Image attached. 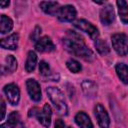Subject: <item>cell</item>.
Masks as SVG:
<instances>
[{
    "label": "cell",
    "instance_id": "obj_1",
    "mask_svg": "<svg viewBox=\"0 0 128 128\" xmlns=\"http://www.w3.org/2000/svg\"><path fill=\"white\" fill-rule=\"evenodd\" d=\"M63 46L70 54L85 61H92L94 59L92 50L87 47L83 38L74 31H67V34L63 39Z\"/></svg>",
    "mask_w": 128,
    "mask_h": 128
},
{
    "label": "cell",
    "instance_id": "obj_23",
    "mask_svg": "<svg viewBox=\"0 0 128 128\" xmlns=\"http://www.w3.org/2000/svg\"><path fill=\"white\" fill-rule=\"evenodd\" d=\"M95 47H96V50L98 51V53L101 54V55H106V54H108L110 52L109 45H108V43L105 40L96 39V41H95Z\"/></svg>",
    "mask_w": 128,
    "mask_h": 128
},
{
    "label": "cell",
    "instance_id": "obj_27",
    "mask_svg": "<svg viewBox=\"0 0 128 128\" xmlns=\"http://www.w3.org/2000/svg\"><path fill=\"white\" fill-rule=\"evenodd\" d=\"M5 110H6V108H5V102H4V100L2 99V100H1V117H0L1 120H2V119L4 118V116H5Z\"/></svg>",
    "mask_w": 128,
    "mask_h": 128
},
{
    "label": "cell",
    "instance_id": "obj_8",
    "mask_svg": "<svg viewBox=\"0 0 128 128\" xmlns=\"http://www.w3.org/2000/svg\"><path fill=\"white\" fill-rule=\"evenodd\" d=\"M4 93L11 105H17L20 99V90L18 86L14 83L7 84L4 87Z\"/></svg>",
    "mask_w": 128,
    "mask_h": 128
},
{
    "label": "cell",
    "instance_id": "obj_12",
    "mask_svg": "<svg viewBox=\"0 0 128 128\" xmlns=\"http://www.w3.org/2000/svg\"><path fill=\"white\" fill-rule=\"evenodd\" d=\"M18 42H19V35H18V33H13V34L9 35L8 37L1 39L0 45L4 49L15 50L18 47Z\"/></svg>",
    "mask_w": 128,
    "mask_h": 128
},
{
    "label": "cell",
    "instance_id": "obj_24",
    "mask_svg": "<svg viewBox=\"0 0 128 128\" xmlns=\"http://www.w3.org/2000/svg\"><path fill=\"white\" fill-rule=\"evenodd\" d=\"M66 66H67V68H68L72 73H78V72H80L81 69H82L81 64H80L78 61L74 60V59H69V60H67Z\"/></svg>",
    "mask_w": 128,
    "mask_h": 128
},
{
    "label": "cell",
    "instance_id": "obj_9",
    "mask_svg": "<svg viewBox=\"0 0 128 128\" xmlns=\"http://www.w3.org/2000/svg\"><path fill=\"white\" fill-rule=\"evenodd\" d=\"M26 87H27V91H28V94H29L30 98L35 102L40 101V99H41V88H40L39 83L35 79H28L26 81Z\"/></svg>",
    "mask_w": 128,
    "mask_h": 128
},
{
    "label": "cell",
    "instance_id": "obj_18",
    "mask_svg": "<svg viewBox=\"0 0 128 128\" xmlns=\"http://www.w3.org/2000/svg\"><path fill=\"white\" fill-rule=\"evenodd\" d=\"M82 90L87 97H94L97 94V86L90 80H85L82 83Z\"/></svg>",
    "mask_w": 128,
    "mask_h": 128
},
{
    "label": "cell",
    "instance_id": "obj_4",
    "mask_svg": "<svg viewBox=\"0 0 128 128\" xmlns=\"http://www.w3.org/2000/svg\"><path fill=\"white\" fill-rule=\"evenodd\" d=\"M112 46L115 52L120 56L128 54V37L124 33H117L112 35Z\"/></svg>",
    "mask_w": 128,
    "mask_h": 128
},
{
    "label": "cell",
    "instance_id": "obj_5",
    "mask_svg": "<svg viewBox=\"0 0 128 128\" xmlns=\"http://www.w3.org/2000/svg\"><path fill=\"white\" fill-rule=\"evenodd\" d=\"M74 26L76 28H78L79 30L87 33L92 39L96 40L98 39V36H99V31L97 29L96 26H94L92 23L88 22L87 20L85 19H78L74 22Z\"/></svg>",
    "mask_w": 128,
    "mask_h": 128
},
{
    "label": "cell",
    "instance_id": "obj_20",
    "mask_svg": "<svg viewBox=\"0 0 128 128\" xmlns=\"http://www.w3.org/2000/svg\"><path fill=\"white\" fill-rule=\"evenodd\" d=\"M37 64V55L34 51H29L28 55H27V59H26V63H25V69L28 73L32 72Z\"/></svg>",
    "mask_w": 128,
    "mask_h": 128
},
{
    "label": "cell",
    "instance_id": "obj_16",
    "mask_svg": "<svg viewBox=\"0 0 128 128\" xmlns=\"http://www.w3.org/2000/svg\"><path fill=\"white\" fill-rule=\"evenodd\" d=\"M116 4L118 6V12L121 21L124 24H128V4L124 0H118Z\"/></svg>",
    "mask_w": 128,
    "mask_h": 128
},
{
    "label": "cell",
    "instance_id": "obj_22",
    "mask_svg": "<svg viewBox=\"0 0 128 128\" xmlns=\"http://www.w3.org/2000/svg\"><path fill=\"white\" fill-rule=\"evenodd\" d=\"M39 72L42 76L46 77V78H50V79H53L54 81H56V75L52 72L50 66L48 63H46L45 61H41L40 64H39Z\"/></svg>",
    "mask_w": 128,
    "mask_h": 128
},
{
    "label": "cell",
    "instance_id": "obj_11",
    "mask_svg": "<svg viewBox=\"0 0 128 128\" xmlns=\"http://www.w3.org/2000/svg\"><path fill=\"white\" fill-rule=\"evenodd\" d=\"M115 19V12L113 9V6L110 4L105 5L100 10V21L103 25H110Z\"/></svg>",
    "mask_w": 128,
    "mask_h": 128
},
{
    "label": "cell",
    "instance_id": "obj_14",
    "mask_svg": "<svg viewBox=\"0 0 128 128\" xmlns=\"http://www.w3.org/2000/svg\"><path fill=\"white\" fill-rule=\"evenodd\" d=\"M75 122L80 128H94L89 116L83 111H80L75 115Z\"/></svg>",
    "mask_w": 128,
    "mask_h": 128
},
{
    "label": "cell",
    "instance_id": "obj_6",
    "mask_svg": "<svg viewBox=\"0 0 128 128\" xmlns=\"http://www.w3.org/2000/svg\"><path fill=\"white\" fill-rule=\"evenodd\" d=\"M94 114H95L97 122L101 128H109L110 118H109V115H108L106 109L104 108V106L102 104H100V103L96 104V106L94 108Z\"/></svg>",
    "mask_w": 128,
    "mask_h": 128
},
{
    "label": "cell",
    "instance_id": "obj_21",
    "mask_svg": "<svg viewBox=\"0 0 128 128\" xmlns=\"http://www.w3.org/2000/svg\"><path fill=\"white\" fill-rule=\"evenodd\" d=\"M19 120H20V116H19L18 112L13 111V112H11L9 114L7 122L3 123L0 126V128H15V126L18 124Z\"/></svg>",
    "mask_w": 128,
    "mask_h": 128
},
{
    "label": "cell",
    "instance_id": "obj_7",
    "mask_svg": "<svg viewBox=\"0 0 128 128\" xmlns=\"http://www.w3.org/2000/svg\"><path fill=\"white\" fill-rule=\"evenodd\" d=\"M76 9L72 5H64L60 7L57 18L62 22H72L76 18Z\"/></svg>",
    "mask_w": 128,
    "mask_h": 128
},
{
    "label": "cell",
    "instance_id": "obj_10",
    "mask_svg": "<svg viewBox=\"0 0 128 128\" xmlns=\"http://www.w3.org/2000/svg\"><path fill=\"white\" fill-rule=\"evenodd\" d=\"M35 48L38 52L41 53H47V52H52L55 50V45L53 41L51 40L50 37L48 36H43L37 40L35 43Z\"/></svg>",
    "mask_w": 128,
    "mask_h": 128
},
{
    "label": "cell",
    "instance_id": "obj_17",
    "mask_svg": "<svg viewBox=\"0 0 128 128\" xmlns=\"http://www.w3.org/2000/svg\"><path fill=\"white\" fill-rule=\"evenodd\" d=\"M115 70L119 79L124 84H128V65L124 63H118L115 67Z\"/></svg>",
    "mask_w": 128,
    "mask_h": 128
},
{
    "label": "cell",
    "instance_id": "obj_2",
    "mask_svg": "<svg viewBox=\"0 0 128 128\" xmlns=\"http://www.w3.org/2000/svg\"><path fill=\"white\" fill-rule=\"evenodd\" d=\"M46 92H47V95H48L50 101L54 105L56 111L60 115H67L68 108H67L66 101H65L62 91L57 87H48Z\"/></svg>",
    "mask_w": 128,
    "mask_h": 128
},
{
    "label": "cell",
    "instance_id": "obj_19",
    "mask_svg": "<svg viewBox=\"0 0 128 128\" xmlns=\"http://www.w3.org/2000/svg\"><path fill=\"white\" fill-rule=\"evenodd\" d=\"M13 28V21L11 18H9L6 15H1L0 20V32L1 34H6L9 31H11Z\"/></svg>",
    "mask_w": 128,
    "mask_h": 128
},
{
    "label": "cell",
    "instance_id": "obj_25",
    "mask_svg": "<svg viewBox=\"0 0 128 128\" xmlns=\"http://www.w3.org/2000/svg\"><path fill=\"white\" fill-rule=\"evenodd\" d=\"M55 128H72V127L67 126V125L63 122V120H61V119H57L56 122H55Z\"/></svg>",
    "mask_w": 128,
    "mask_h": 128
},
{
    "label": "cell",
    "instance_id": "obj_3",
    "mask_svg": "<svg viewBox=\"0 0 128 128\" xmlns=\"http://www.w3.org/2000/svg\"><path fill=\"white\" fill-rule=\"evenodd\" d=\"M29 116H34L37 118L39 123H41L44 127H49L51 124V116H52V109L48 103L43 106V109L40 111L38 108H32L29 111Z\"/></svg>",
    "mask_w": 128,
    "mask_h": 128
},
{
    "label": "cell",
    "instance_id": "obj_13",
    "mask_svg": "<svg viewBox=\"0 0 128 128\" xmlns=\"http://www.w3.org/2000/svg\"><path fill=\"white\" fill-rule=\"evenodd\" d=\"M39 6L41 7V9L46 14H49V15H52V16H57L58 11L60 9L59 4L57 2H52V1H43V2H40Z\"/></svg>",
    "mask_w": 128,
    "mask_h": 128
},
{
    "label": "cell",
    "instance_id": "obj_15",
    "mask_svg": "<svg viewBox=\"0 0 128 128\" xmlns=\"http://www.w3.org/2000/svg\"><path fill=\"white\" fill-rule=\"evenodd\" d=\"M17 69V60L13 55H8L5 58V64L2 66V72L4 73H13Z\"/></svg>",
    "mask_w": 128,
    "mask_h": 128
},
{
    "label": "cell",
    "instance_id": "obj_26",
    "mask_svg": "<svg viewBox=\"0 0 128 128\" xmlns=\"http://www.w3.org/2000/svg\"><path fill=\"white\" fill-rule=\"evenodd\" d=\"M41 33V28L40 27H36L35 28V30H34V34L33 35H31V38L33 39V40H38L39 38H38V35Z\"/></svg>",
    "mask_w": 128,
    "mask_h": 128
},
{
    "label": "cell",
    "instance_id": "obj_28",
    "mask_svg": "<svg viewBox=\"0 0 128 128\" xmlns=\"http://www.w3.org/2000/svg\"><path fill=\"white\" fill-rule=\"evenodd\" d=\"M9 4H10V2H9V1H5V2H1V3H0V6H1L2 8H5V7H6V6H8Z\"/></svg>",
    "mask_w": 128,
    "mask_h": 128
}]
</instances>
